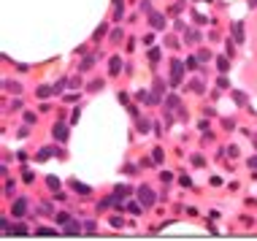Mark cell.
Instances as JSON below:
<instances>
[{"label":"cell","instance_id":"ba28073f","mask_svg":"<svg viewBox=\"0 0 257 241\" xmlns=\"http://www.w3.org/2000/svg\"><path fill=\"white\" fill-rule=\"evenodd\" d=\"M119 41H122V30H114L111 33V44H119Z\"/></svg>","mask_w":257,"mask_h":241},{"label":"cell","instance_id":"8fae6325","mask_svg":"<svg viewBox=\"0 0 257 241\" xmlns=\"http://www.w3.org/2000/svg\"><path fill=\"white\" fill-rule=\"evenodd\" d=\"M141 9L147 11V14H152V0H144V3H141Z\"/></svg>","mask_w":257,"mask_h":241},{"label":"cell","instance_id":"6da1fadb","mask_svg":"<svg viewBox=\"0 0 257 241\" xmlns=\"http://www.w3.org/2000/svg\"><path fill=\"white\" fill-rule=\"evenodd\" d=\"M182 73H184V63H182V60H171V81H173V84L182 81Z\"/></svg>","mask_w":257,"mask_h":241},{"label":"cell","instance_id":"7a4b0ae2","mask_svg":"<svg viewBox=\"0 0 257 241\" xmlns=\"http://www.w3.org/2000/svg\"><path fill=\"white\" fill-rule=\"evenodd\" d=\"M149 25L155 27V30H165V14L152 11V14H149Z\"/></svg>","mask_w":257,"mask_h":241},{"label":"cell","instance_id":"277c9868","mask_svg":"<svg viewBox=\"0 0 257 241\" xmlns=\"http://www.w3.org/2000/svg\"><path fill=\"white\" fill-rule=\"evenodd\" d=\"M184 38H187V44H195V41H200V36H198L195 30H187V33H184Z\"/></svg>","mask_w":257,"mask_h":241},{"label":"cell","instance_id":"52a82bcc","mask_svg":"<svg viewBox=\"0 0 257 241\" xmlns=\"http://www.w3.org/2000/svg\"><path fill=\"white\" fill-rule=\"evenodd\" d=\"M184 68H190V71H195V68H198V57H187Z\"/></svg>","mask_w":257,"mask_h":241},{"label":"cell","instance_id":"9c48e42d","mask_svg":"<svg viewBox=\"0 0 257 241\" xmlns=\"http://www.w3.org/2000/svg\"><path fill=\"white\" fill-rule=\"evenodd\" d=\"M6 87H9V89H11V92H22V87H19V84H17V81H6Z\"/></svg>","mask_w":257,"mask_h":241},{"label":"cell","instance_id":"5b68a950","mask_svg":"<svg viewBox=\"0 0 257 241\" xmlns=\"http://www.w3.org/2000/svg\"><path fill=\"white\" fill-rule=\"evenodd\" d=\"M119 68H122V60L119 57H111V73H119Z\"/></svg>","mask_w":257,"mask_h":241},{"label":"cell","instance_id":"30bf717a","mask_svg":"<svg viewBox=\"0 0 257 241\" xmlns=\"http://www.w3.org/2000/svg\"><path fill=\"white\" fill-rule=\"evenodd\" d=\"M217 65H219V71H227V57H219Z\"/></svg>","mask_w":257,"mask_h":241},{"label":"cell","instance_id":"7c38bea8","mask_svg":"<svg viewBox=\"0 0 257 241\" xmlns=\"http://www.w3.org/2000/svg\"><path fill=\"white\" fill-rule=\"evenodd\" d=\"M106 30H108V27H106V25H100V27H98V33H95V38H100V36H106Z\"/></svg>","mask_w":257,"mask_h":241},{"label":"cell","instance_id":"8992f818","mask_svg":"<svg viewBox=\"0 0 257 241\" xmlns=\"http://www.w3.org/2000/svg\"><path fill=\"white\" fill-rule=\"evenodd\" d=\"M92 65H95V57H87L84 63L79 65V71H89V68H92Z\"/></svg>","mask_w":257,"mask_h":241},{"label":"cell","instance_id":"5bb4252c","mask_svg":"<svg viewBox=\"0 0 257 241\" xmlns=\"http://www.w3.org/2000/svg\"><path fill=\"white\" fill-rule=\"evenodd\" d=\"M208 3H211V0H208Z\"/></svg>","mask_w":257,"mask_h":241},{"label":"cell","instance_id":"4fadbf2b","mask_svg":"<svg viewBox=\"0 0 257 241\" xmlns=\"http://www.w3.org/2000/svg\"><path fill=\"white\" fill-rule=\"evenodd\" d=\"M252 6H257V0H252Z\"/></svg>","mask_w":257,"mask_h":241},{"label":"cell","instance_id":"3957f363","mask_svg":"<svg viewBox=\"0 0 257 241\" xmlns=\"http://www.w3.org/2000/svg\"><path fill=\"white\" fill-rule=\"evenodd\" d=\"M233 36H235V41H244V27H241V22L233 25Z\"/></svg>","mask_w":257,"mask_h":241}]
</instances>
